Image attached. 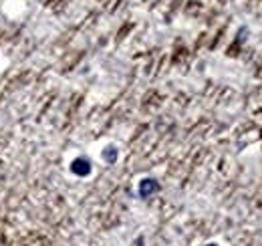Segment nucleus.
<instances>
[{
    "mask_svg": "<svg viewBox=\"0 0 262 246\" xmlns=\"http://www.w3.org/2000/svg\"><path fill=\"white\" fill-rule=\"evenodd\" d=\"M71 172L77 176H89L91 174V162L85 160V158H79L71 164Z\"/></svg>",
    "mask_w": 262,
    "mask_h": 246,
    "instance_id": "nucleus-1",
    "label": "nucleus"
},
{
    "mask_svg": "<svg viewBox=\"0 0 262 246\" xmlns=\"http://www.w3.org/2000/svg\"><path fill=\"white\" fill-rule=\"evenodd\" d=\"M158 190H160V186H158L156 180H143V182L139 184V196H141V198H147V196H151V194H156Z\"/></svg>",
    "mask_w": 262,
    "mask_h": 246,
    "instance_id": "nucleus-2",
    "label": "nucleus"
},
{
    "mask_svg": "<svg viewBox=\"0 0 262 246\" xmlns=\"http://www.w3.org/2000/svg\"><path fill=\"white\" fill-rule=\"evenodd\" d=\"M103 160H105L107 164H115V162H117V149H115L113 145L105 147V149H103Z\"/></svg>",
    "mask_w": 262,
    "mask_h": 246,
    "instance_id": "nucleus-3",
    "label": "nucleus"
},
{
    "mask_svg": "<svg viewBox=\"0 0 262 246\" xmlns=\"http://www.w3.org/2000/svg\"><path fill=\"white\" fill-rule=\"evenodd\" d=\"M208 246H218V244H208Z\"/></svg>",
    "mask_w": 262,
    "mask_h": 246,
    "instance_id": "nucleus-4",
    "label": "nucleus"
}]
</instances>
